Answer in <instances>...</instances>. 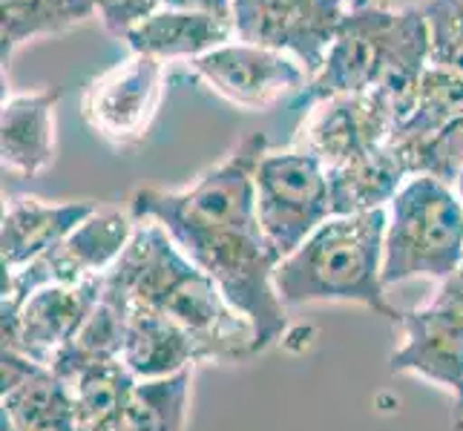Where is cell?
Instances as JSON below:
<instances>
[{
  "label": "cell",
  "mask_w": 463,
  "mask_h": 431,
  "mask_svg": "<svg viewBox=\"0 0 463 431\" xmlns=\"http://www.w3.org/2000/svg\"><path fill=\"white\" fill-rule=\"evenodd\" d=\"M58 87L18 92L4 101L0 155L4 167L21 179H35L55 164V109Z\"/></svg>",
  "instance_id": "cell-16"
},
{
  "label": "cell",
  "mask_w": 463,
  "mask_h": 431,
  "mask_svg": "<svg viewBox=\"0 0 463 431\" xmlns=\"http://www.w3.org/2000/svg\"><path fill=\"white\" fill-rule=\"evenodd\" d=\"M90 4L109 35L127 38L138 23L162 9L165 0H90Z\"/></svg>",
  "instance_id": "cell-26"
},
{
  "label": "cell",
  "mask_w": 463,
  "mask_h": 431,
  "mask_svg": "<svg viewBox=\"0 0 463 431\" xmlns=\"http://www.w3.org/2000/svg\"><path fill=\"white\" fill-rule=\"evenodd\" d=\"M136 233L104 285L127 305L170 316L196 340L202 362H245L257 357L253 325L239 314L219 285L190 262L170 233L150 219H136Z\"/></svg>",
  "instance_id": "cell-2"
},
{
  "label": "cell",
  "mask_w": 463,
  "mask_h": 431,
  "mask_svg": "<svg viewBox=\"0 0 463 431\" xmlns=\"http://www.w3.org/2000/svg\"><path fill=\"white\" fill-rule=\"evenodd\" d=\"M429 26V63L463 78V0H423Z\"/></svg>",
  "instance_id": "cell-25"
},
{
  "label": "cell",
  "mask_w": 463,
  "mask_h": 431,
  "mask_svg": "<svg viewBox=\"0 0 463 431\" xmlns=\"http://www.w3.org/2000/svg\"><path fill=\"white\" fill-rule=\"evenodd\" d=\"M194 72L225 101L242 109H270L311 84L299 63L277 50L253 43H225L194 61Z\"/></svg>",
  "instance_id": "cell-11"
},
{
  "label": "cell",
  "mask_w": 463,
  "mask_h": 431,
  "mask_svg": "<svg viewBox=\"0 0 463 431\" xmlns=\"http://www.w3.org/2000/svg\"><path fill=\"white\" fill-rule=\"evenodd\" d=\"M455 193H458V199H460V204H463V170H460L458 182H455Z\"/></svg>",
  "instance_id": "cell-29"
},
{
  "label": "cell",
  "mask_w": 463,
  "mask_h": 431,
  "mask_svg": "<svg viewBox=\"0 0 463 431\" xmlns=\"http://www.w3.org/2000/svg\"><path fill=\"white\" fill-rule=\"evenodd\" d=\"M165 6L196 12V14H211V18L233 23V0H165Z\"/></svg>",
  "instance_id": "cell-27"
},
{
  "label": "cell",
  "mask_w": 463,
  "mask_h": 431,
  "mask_svg": "<svg viewBox=\"0 0 463 431\" xmlns=\"http://www.w3.org/2000/svg\"><path fill=\"white\" fill-rule=\"evenodd\" d=\"M95 14L90 0H0V41H4V67L24 43L61 35L87 23Z\"/></svg>",
  "instance_id": "cell-22"
},
{
  "label": "cell",
  "mask_w": 463,
  "mask_h": 431,
  "mask_svg": "<svg viewBox=\"0 0 463 431\" xmlns=\"http://www.w3.org/2000/svg\"><path fill=\"white\" fill-rule=\"evenodd\" d=\"M95 204L90 201H46L41 196H14L4 204L0 219V257L4 270H18L61 245Z\"/></svg>",
  "instance_id": "cell-15"
},
{
  "label": "cell",
  "mask_w": 463,
  "mask_h": 431,
  "mask_svg": "<svg viewBox=\"0 0 463 431\" xmlns=\"http://www.w3.org/2000/svg\"><path fill=\"white\" fill-rule=\"evenodd\" d=\"M104 291V274L72 285H43L4 319V348L32 362L52 365L84 325Z\"/></svg>",
  "instance_id": "cell-12"
},
{
  "label": "cell",
  "mask_w": 463,
  "mask_h": 431,
  "mask_svg": "<svg viewBox=\"0 0 463 431\" xmlns=\"http://www.w3.org/2000/svg\"><path fill=\"white\" fill-rule=\"evenodd\" d=\"M401 342L392 351V374L420 377L446 389L463 411V305L438 291L420 308L403 311Z\"/></svg>",
  "instance_id": "cell-10"
},
{
  "label": "cell",
  "mask_w": 463,
  "mask_h": 431,
  "mask_svg": "<svg viewBox=\"0 0 463 431\" xmlns=\"http://www.w3.org/2000/svg\"><path fill=\"white\" fill-rule=\"evenodd\" d=\"M429 67V26L418 6L386 9L372 0H351L334 43L302 104L334 95L374 92L401 126L418 104L420 78Z\"/></svg>",
  "instance_id": "cell-3"
},
{
  "label": "cell",
  "mask_w": 463,
  "mask_h": 431,
  "mask_svg": "<svg viewBox=\"0 0 463 431\" xmlns=\"http://www.w3.org/2000/svg\"><path fill=\"white\" fill-rule=\"evenodd\" d=\"M460 118H463V78L452 70L429 63L420 78L418 104H414L411 116L394 130L389 144L401 155V162H406V155L411 150H418L420 144L435 138L440 130H446V126Z\"/></svg>",
  "instance_id": "cell-21"
},
{
  "label": "cell",
  "mask_w": 463,
  "mask_h": 431,
  "mask_svg": "<svg viewBox=\"0 0 463 431\" xmlns=\"http://www.w3.org/2000/svg\"><path fill=\"white\" fill-rule=\"evenodd\" d=\"M233 38V23L228 21L162 6L145 23H138L124 41L133 55H147L156 61H196L231 43Z\"/></svg>",
  "instance_id": "cell-18"
},
{
  "label": "cell",
  "mask_w": 463,
  "mask_h": 431,
  "mask_svg": "<svg viewBox=\"0 0 463 431\" xmlns=\"http://www.w3.org/2000/svg\"><path fill=\"white\" fill-rule=\"evenodd\" d=\"M121 362L136 379H158L194 369L202 362V351L196 340L170 316L153 308L130 305Z\"/></svg>",
  "instance_id": "cell-17"
},
{
  "label": "cell",
  "mask_w": 463,
  "mask_h": 431,
  "mask_svg": "<svg viewBox=\"0 0 463 431\" xmlns=\"http://www.w3.org/2000/svg\"><path fill=\"white\" fill-rule=\"evenodd\" d=\"M265 153L268 138L250 133L187 187H141L130 201V213L158 221L253 325L257 357L288 331V308L274 285L279 257L257 213V170Z\"/></svg>",
  "instance_id": "cell-1"
},
{
  "label": "cell",
  "mask_w": 463,
  "mask_h": 431,
  "mask_svg": "<svg viewBox=\"0 0 463 431\" xmlns=\"http://www.w3.org/2000/svg\"><path fill=\"white\" fill-rule=\"evenodd\" d=\"M326 173L334 216L386 211L397 190L409 182V173L401 155L392 150V144H383V147H374Z\"/></svg>",
  "instance_id": "cell-19"
},
{
  "label": "cell",
  "mask_w": 463,
  "mask_h": 431,
  "mask_svg": "<svg viewBox=\"0 0 463 431\" xmlns=\"http://www.w3.org/2000/svg\"><path fill=\"white\" fill-rule=\"evenodd\" d=\"M0 420L18 431H75L72 386L50 365L32 362L4 348Z\"/></svg>",
  "instance_id": "cell-14"
},
{
  "label": "cell",
  "mask_w": 463,
  "mask_h": 431,
  "mask_svg": "<svg viewBox=\"0 0 463 431\" xmlns=\"http://www.w3.org/2000/svg\"><path fill=\"white\" fill-rule=\"evenodd\" d=\"M397 124L374 92L334 95L311 104L299 126L297 147L308 150L326 170L389 144Z\"/></svg>",
  "instance_id": "cell-13"
},
{
  "label": "cell",
  "mask_w": 463,
  "mask_h": 431,
  "mask_svg": "<svg viewBox=\"0 0 463 431\" xmlns=\"http://www.w3.org/2000/svg\"><path fill=\"white\" fill-rule=\"evenodd\" d=\"M136 216L121 207H95L61 245L18 270H4L0 316H12L43 285H72L101 276L118 262L136 233Z\"/></svg>",
  "instance_id": "cell-7"
},
{
  "label": "cell",
  "mask_w": 463,
  "mask_h": 431,
  "mask_svg": "<svg viewBox=\"0 0 463 431\" xmlns=\"http://www.w3.org/2000/svg\"><path fill=\"white\" fill-rule=\"evenodd\" d=\"M348 6L351 0H233V35L291 55L314 78Z\"/></svg>",
  "instance_id": "cell-8"
},
{
  "label": "cell",
  "mask_w": 463,
  "mask_h": 431,
  "mask_svg": "<svg viewBox=\"0 0 463 431\" xmlns=\"http://www.w3.org/2000/svg\"><path fill=\"white\" fill-rule=\"evenodd\" d=\"M190 391L194 369L158 379H136L127 397L121 431H184L190 420Z\"/></svg>",
  "instance_id": "cell-23"
},
{
  "label": "cell",
  "mask_w": 463,
  "mask_h": 431,
  "mask_svg": "<svg viewBox=\"0 0 463 431\" xmlns=\"http://www.w3.org/2000/svg\"><path fill=\"white\" fill-rule=\"evenodd\" d=\"M383 285L429 279L443 285L463 262V204L455 187L411 175L386 207Z\"/></svg>",
  "instance_id": "cell-5"
},
{
  "label": "cell",
  "mask_w": 463,
  "mask_h": 431,
  "mask_svg": "<svg viewBox=\"0 0 463 431\" xmlns=\"http://www.w3.org/2000/svg\"><path fill=\"white\" fill-rule=\"evenodd\" d=\"M136 377L124 362H104L70 379L75 397V431H121L127 397Z\"/></svg>",
  "instance_id": "cell-24"
},
{
  "label": "cell",
  "mask_w": 463,
  "mask_h": 431,
  "mask_svg": "<svg viewBox=\"0 0 463 431\" xmlns=\"http://www.w3.org/2000/svg\"><path fill=\"white\" fill-rule=\"evenodd\" d=\"M386 211L331 216L291 257L277 265L274 285L285 308L319 302H348L389 323H401L403 311L392 305L383 285V242Z\"/></svg>",
  "instance_id": "cell-4"
},
{
  "label": "cell",
  "mask_w": 463,
  "mask_h": 431,
  "mask_svg": "<svg viewBox=\"0 0 463 431\" xmlns=\"http://www.w3.org/2000/svg\"><path fill=\"white\" fill-rule=\"evenodd\" d=\"M440 291L443 294H449L455 302H460L463 305V262H460V267L455 270V276H449L443 285H440Z\"/></svg>",
  "instance_id": "cell-28"
},
{
  "label": "cell",
  "mask_w": 463,
  "mask_h": 431,
  "mask_svg": "<svg viewBox=\"0 0 463 431\" xmlns=\"http://www.w3.org/2000/svg\"><path fill=\"white\" fill-rule=\"evenodd\" d=\"M162 95L165 61L130 55L87 84L81 113L99 138L113 147H136L145 141Z\"/></svg>",
  "instance_id": "cell-9"
},
{
  "label": "cell",
  "mask_w": 463,
  "mask_h": 431,
  "mask_svg": "<svg viewBox=\"0 0 463 431\" xmlns=\"http://www.w3.org/2000/svg\"><path fill=\"white\" fill-rule=\"evenodd\" d=\"M127 319H130V305L104 285L101 299L95 302V308L84 319V325L78 328V333L55 357L50 369L70 382L75 374L92 369V365L121 360L124 340H127Z\"/></svg>",
  "instance_id": "cell-20"
},
{
  "label": "cell",
  "mask_w": 463,
  "mask_h": 431,
  "mask_svg": "<svg viewBox=\"0 0 463 431\" xmlns=\"http://www.w3.org/2000/svg\"><path fill=\"white\" fill-rule=\"evenodd\" d=\"M372 4H377V6H380V4H383V0H372Z\"/></svg>",
  "instance_id": "cell-31"
},
{
  "label": "cell",
  "mask_w": 463,
  "mask_h": 431,
  "mask_svg": "<svg viewBox=\"0 0 463 431\" xmlns=\"http://www.w3.org/2000/svg\"><path fill=\"white\" fill-rule=\"evenodd\" d=\"M257 213L279 262L334 216L328 173L302 147L265 153L257 170Z\"/></svg>",
  "instance_id": "cell-6"
},
{
  "label": "cell",
  "mask_w": 463,
  "mask_h": 431,
  "mask_svg": "<svg viewBox=\"0 0 463 431\" xmlns=\"http://www.w3.org/2000/svg\"><path fill=\"white\" fill-rule=\"evenodd\" d=\"M0 431H18V428H14V426H9V423H4V420H0Z\"/></svg>",
  "instance_id": "cell-30"
}]
</instances>
